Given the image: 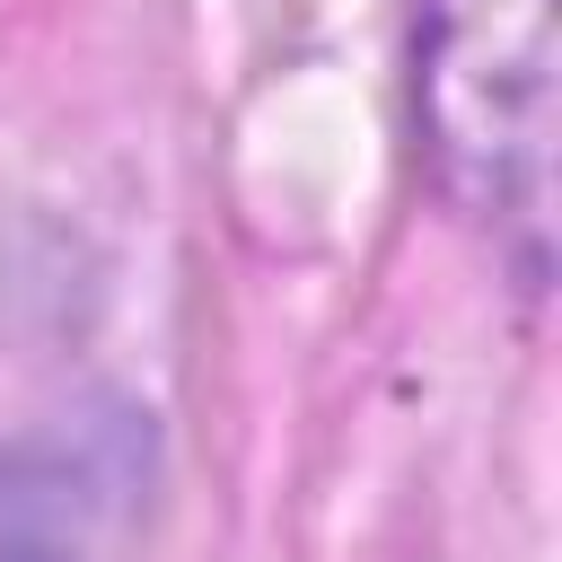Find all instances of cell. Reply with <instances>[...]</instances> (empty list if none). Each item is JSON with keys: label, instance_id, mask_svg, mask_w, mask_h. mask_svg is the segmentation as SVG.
I'll return each instance as SVG.
<instances>
[{"label": "cell", "instance_id": "2", "mask_svg": "<svg viewBox=\"0 0 562 562\" xmlns=\"http://www.w3.org/2000/svg\"><path fill=\"white\" fill-rule=\"evenodd\" d=\"M149 483V430L132 413L44 422L0 448V562H105Z\"/></svg>", "mask_w": 562, "mask_h": 562}, {"label": "cell", "instance_id": "1", "mask_svg": "<svg viewBox=\"0 0 562 562\" xmlns=\"http://www.w3.org/2000/svg\"><path fill=\"white\" fill-rule=\"evenodd\" d=\"M413 114L439 193L492 237L518 299L553 272V140H562V0H422Z\"/></svg>", "mask_w": 562, "mask_h": 562}]
</instances>
